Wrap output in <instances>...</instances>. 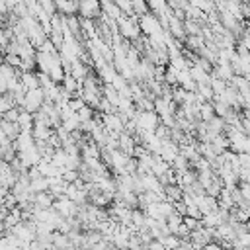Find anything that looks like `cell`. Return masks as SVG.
<instances>
[{"instance_id": "21", "label": "cell", "mask_w": 250, "mask_h": 250, "mask_svg": "<svg viewBox=\"0 0 250 250\" xmlns=\"http://www.w3.org/2000/svg\"><path fill=\"white\" fill-rule=\"evenodd\" d=\"M18 113H20V107L14 105V107H10V109H6V111L2 113V119H4V121H10V123H16Z\"/></svg>"}, {"instance_id": "28", "label": "cell", "mask_w": 250, "mask_h": 250, "mask_svg": "<svg viewBox=\"0 0 250 250\" xmlns=\"http://www.w3.org/2000/svg\"><path fill=\"white\" fill-rule=\"evenodd\" d=\"M27 250H47V248H45L43 244H39L37 240H31V242H29V248H27Z\"/></svg>"}, {"instance_id": "4", "label": "cell", "mask_w": 250, "mask_h": 250, "mask_svg": "<svg viewBox=\"0 0 250 250\" xmlns=\"http://www.w3.org/2000/svg\"><path fill=\"white\" fill-rule=\"evenodd\" d=\"M61 217H64V219H68V217H74L76 215V211H78V205L76 203H72L66 195H59V197H55V201H53V205H51Z\"/></svg>"}, {"instance_id": "5", "label": "cell", "mask_w": 250, "mask_h": 250, "mask_svg": "<svg viewBox=\"0 0 250 250\" xmlns=\"http://www.w3.org/2000/svg\"><path fill=\"white\" fill-rule=\"evenodd\" d=\"M88 72H90V68L86 66V62H82V59H74V61H70V66H68L66 74H70L76 82H82L88 76Z\"/></svg>"}, {"instance_id": "8", "label": "cell", "mask_w": 250, "mask_h": 250, "mask_svg": "<svg viewBox=\"0 0 250 250\" xmlns=\"http://www.w3.org/2000/svg\"><path fill=\"white\" fill-rule=\"evenodd\" d=\"M66 182L61 178V176H53V178H49V193L53 195V197H59V195H64V191H66Z\"/></svg>"}, {"instance_id": "16", "label": "cell", "mask_w": 250, "mask_h": 250, "mask_svg": "<svg viewBox=\"0 0 250 250\" xmlns=\"http://www.w3.org/2000/svg\"><path fill=\"white\" fill-rule=\"evenodd\" d=\"M61 88H62V90H66L68 94H76V92L80 90V82H76L70 74H64V76H62V80H61Z\"/></svg>"}, {"instance_id": "15", "label": "cell", "mask_w": 250, "mask_h": 250, "mask_svg": "<svg viewBox=\"0 0 250 250\" xmlns=\"http://www.w3.org/2000/svg\"><path fill=\"white\" fill-rule=\"evenodd\" d=\"M16 123L20 125V129H31V125H33V113H29L23 107H20V113H18Z\"/></svg>"}, {"instance_id": "26", "label": "cell", "mask_w": 250, "mask_h": 250, "mask_svg": "<svg viewBox=\"0 0 250 250\" xmlns=\"http://www.w3.org/2000/svg\"><path fill=\"white\" fill-rule=\"evenodd\" d=\"M236 156H238V164H240V166H250V156H248V152H238Z\"/></svg>"}, {"instance_id": "22", "label": "cell", "mask_w": 250, "mask_h": 250, "mask_svg": "<svg viewBox=\"0 0 250 250\" xmlns=\"http://www.w3.org/2000/svg\"><path fill=\"white\" fill-rule=\"evenodd\" d=\"M182 223L188 227V230H195V229L201 227V221L199 219H193V217H188V215L182 217Z\"/></svg>"}, {"instance_id": "10", "label": "cell", "mask_w": 250, "mask_h": 250, "mask_svg": "<svg viewBox=\"0 0 250 250\" xmlns=\"http://www.w3.org/2000/svg\"><path fill=\"white\" fill-rule=\"evenodd\" d=\"M20 84L25 88V92H27V90H35V88H39V80H37L35 70L21 72V74H20Z\"/></svg>"}, {"instance_id": "3", "label": "cell", "mask_w": 250, "mask_h": 250, "mask_svg": "<svg viewBox=\"0 0 250 250\" xmlns=\"http://www.w3.org/2000/svg\"><path fill=\"white\" fill-rule=\"evenodd\" d=\"M43 102H45V94H43V90L41 88H35V90H27L25 92V98H23V109L25 111H29V113H33V111H37L41 105H43Z\"/></svg>"}, {"instance_id": "7", "label": "cell", "mask_w": 250, "mask_h": 250, "mask_svg": "<svg viewBox=\"0 0 250 250\" xmlns=\"http://www.w3.org/2000/svg\"><path fill=\"white\" fill-rule=\"evenodd\" d=\"M211 76H217V78L229 82L234 76V72H232V68H230L229 62H215L213 64V70H211Z\"/></svg>"}, {"instance_id": "23", "label": "cell", "mask_w": 250, "mask_h": 250, "mask_svg": "<svg viewBox=\"0 0 250 250\" xmlns=\"http://www.w3.org/2000/svg\"><path fill=\"white\" fill-rule=\"evenodd\" d=\"M4 62H6V64H10V66H14V68H18V66H20V62H21V59H20L18 55L4 53Z\"/></svg>"}, {"instance_id": "17", "label": "cell", "mask_w": 250, "mask_h": 250, "mask_svg": "<svg viewBox=\"0 0 250 250\" xmlns=\"http://www.w3.org/2000/svg\"><path fill=\"white\" fill-rule=\"evenodd\" d=\"M0 129L4 131V135H6L10 141H14V139L18 137V133L21 131L18 123H10V121H4V119H2V123H0Z\"/></svg>"}, {"instance_id": "6", "label": "cell", "mask_w": 250, "mask_h": 250, "mask_svg": "<svg viewBox=\"0 0 250 250\" xmlns=\"http://www.w3.org/2000/svg\"><path fill=\"white\" fill-rule=\"evenodd\" d=\"M55 129H51L47 123H41V121H33L31 125V137L35 141H47L51 135H53Z\"/></svg>"}, {"instance_id": "25", "label": "cell", "mask_w": 250, "mask_h": 250, "mask_svg": "<svg viewBox=\"0 0 250 250\" xmlns=\"http://www.w3.org/2000/svg\"><path fill=\"white\" fill-rule=\"evenodd\" d=\"M186 215H188V217H193V219H201V213H199V209H197L195 203L186 205Z\"/></svg>"}, {"instance_id": "1", "label": "cell", "mask_w": 250, "mask_h": 250, "mask_svg": "<svg viewBox=\"0 0 250 250\" xmlns=\"http://www.w3.org/2000/svg\"><path fill=\"white\" fill-rule=\"evenodd\" d=\"M115 31L119 33V37L127 39V41H137L141 37V29H139V23L133 16H119L115 20Z\"/></svg>"}, {"instance_id": "18", "label": "cell", "mask_w": 250, "mask_h": 250, "mask_svg": "<svg viewBox=\"0 0 250 250\" xmlns=\"http://www.w3.org/2000/svg\"><path fill=\"white\" fill-rule=\"evenodd\" d=\"M213 115H215V111H213V104H211V102L199 104V119H201V121H209Z\"/></svg>"}, {"instance_id": "24", "label": "cell", "mask_w": 250, "mask_h": 250, "mask_svg": "<svg viewBox=\"0 0 250 250\" xmlns=\"http://www.w3.org/2000/svg\"><path fill=\"white\" fill-rule=\"evenodd\" d=\"M236 188H238V191H240V195L244 199H250V184L248 182H238Z\"/></svg>"}, {"instance_id": "9", "label": "cell", "mask_w": 250, "mask_h": 250, "mask_svg": "<svg viewBox=\"0 0 250 250\" xmlns=\"http://www.w3.org/2000/svg\"><path fill=\"white\" fill-rule=\"evenodd\" d=\"M57 14L62 16H74L76 14V0H53Z\"/></svg>"}, {"instance_id": "14", "label": "cell", "mask_w": 250, "mask_h": 250, "mask_svg": "<svg viewBox=\"0 0 250 250\" xmlns=\"http://www.w3.org/2000/svg\"><path fill=\"white\" fill-rule=\"evenodd\" d=\"M49 189V178L45 176H37L33 180H29V191L39 193V191H47Z\"/></svg>"}, {"instance_id": "20", "label": "cell", "mask_w": 250, "mask_h": 250, "mask_svg": "<svg viewBox=\"0 0 250 250\" xmlns=\"http://www.w3.org/2000/svg\"><path fill=\"white\" fill-rule=\"evenodd\" d=\"M76 115H78V119H80V121H86V119H92V117L96 115V109L84 104L80 109H76Z\"/></svg>"}, {"instance_id": "2", "label": "cell", "mask_w": 250, "mask_h": 250, "mask_svg": "<svg viewBox=\"0 0 250 250\" xmlns=\"http://www.w3.org/2000/svg\"><path fill=\"white\" fill-rule=\"evenodd\" d=\"M76 14L86 20H96L102 16L100 0H76Z\"/></svg>"}, {"instance_id": "27", "label": "cell", "mask_w": 250, "mask_h": 250, "mask_svg": "<svg viewBox=\"0 0 250 250\" xmlns=\"http://www.w3.org/2000/svg\"><path fill=\"white\" fill-rule=\"evenodd\" d=\"M201 250H223V248L219 246V242H213V240H211V242H207L205 246H201Z\"/></svg>"}, {"instance_id": "11", "label": "cell", "mask_w": 250, "mask_h": 250, "mask_svg": "<svg viewBox=\"0 0 250 250\" xmlns=\"http://www.w3.org/2000/svg\"><path fill=\"white\" fill-rule=\"evenodd\" d=\"M33 205L35 207H39V209H45V207H51L53 205V201H55V197L49 193V189L47 191H39V193H33Z\"/></svg>"}, {"instance_id": "19", "label": "cell", "mask_w": 250, "mask_h": 250, "mask_svg": "<svg viewBox=\"0 0 250 250\" xmlns=\"http://www.w3.org/2000/svg\"><path fill=\"white\" fill-rule=\"evenodd\" d=\"M129 4H131V12H133L137 18L148 12V6H146L145 0H129Z\"/></svg>"}, {"instance_id": "12", "label": "cell", "mask_w": 250, "mask_h": 250, "mask_svg": "<svg viewBox=\"0 0 250 250\" xmlns=\"http://www.w3.org/2000/svg\"><path fill=\"white\" fill-rule=\"evenodd\" d=\"M162 193H164V199L170 201V203L182 199V188H180L178 184H168V186H164V188H162Z\"/></svg>"}, {"instance_id": "13", "label": "cell", "mask_w": 250, "mask_h": 250, "mask_svg": "<svg viewBox=\"0 0 250 250\" xmlns=\"http://www.w3.org/2000/svg\"><path fill=\"white\" fill-rule=\"evenodd\" d=\"M145 2H146L148 10H152V12L156 14V18H160V16H164V14H168V12H170V8H168V2H166V0H145Z\"/></svg>"}]
</instances>
